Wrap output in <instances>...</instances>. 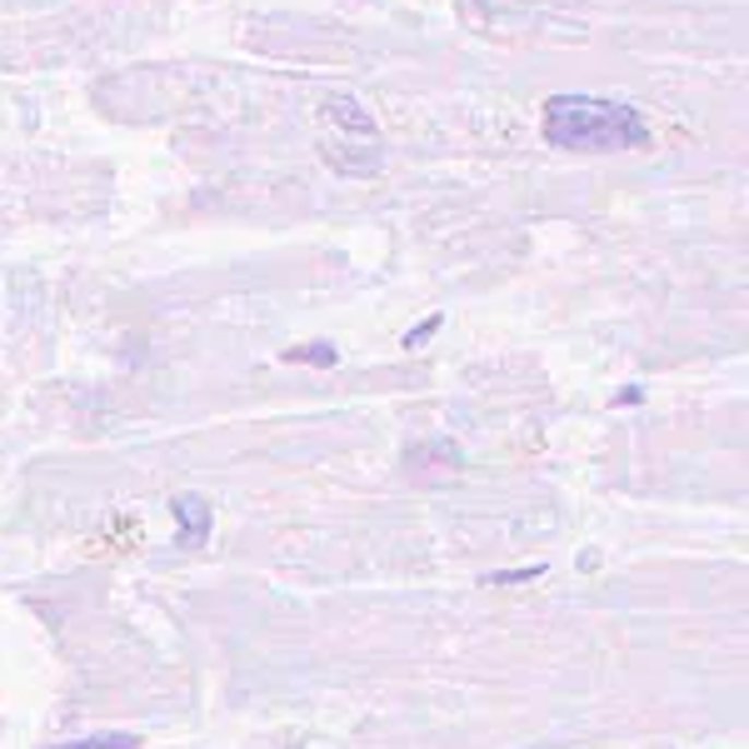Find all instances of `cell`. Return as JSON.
I'll use <instances>...</instances> for the list:
<instances>
[{
  "label": "cell",
  "instance_id": "obj_1",
  "mask_svg": "<svg viewBox=\"0 0 749 749\" xmlns=\"http://www.w3.org/2000/svg\"><path fill=\"white\" fill-rule=\"evenodd\" d=\"M539 130H545V145L574 155H620L650 145V120L605 95H550Z\"/></svg>",
  "mask_w": 749,
  "mask_h": 749
},
{
  "label": "cell",
  "instance_id": "obj_2",
  "mask_svg": "<svg viewBox=\"0 0 749 749\" xmlns=\"http://www.w3.org/2000/svg\"><path fill=\"white\" fill-rule=\"evenodd\" d=\"M170 515L180 520V535H176L180 550H195L200 539L211 535V504L200 500V495H176V500H170Z\"/></svg>",
  "mask_w": 749,
  "mask_h": 749
},
{
  "label": "cell",
  "instance_id": "obj_3",
  "mask_svg": "<svg viewBox=\"0 0 749 749\" xmlns=\"http://www.w3.org/2000/svg\"><path fill=\"white\" fill-rule=\"evenodd\" d=\"M281 360L285 365H316V370H330V365H340V350L330 345V340H310V345H290Z\"/></svg>",
  "mask_w": 749,
  "mask_h": 749
},
{
  "label": "cell",
  "instance_id": "obj_4",
  "mask_svg": "<svg viewBox=\"0 0 749 749\" xmlns=\"http://www.w3.org/2000/svg\"><path fill=\"white\" fill-rule=\"evenodd\" d=\"M50 749H141V735H120V729H106V735L66 739V745H50Z\"/></svg>",
  "mask_w": 749,
  "mask_h": 749
},
{
  "label": "cell",
  "instance_id": "obj_5",
  "mask_svg": "<svg viewBox=\"0 0 749 749\" xmlns=\"http://www.w3.org/2000/svg\"><path fill=\"white\" fill-rule=\"evenodd\" d=\"M545 574V564H525V570H495L490 585H530V580H539Z\"/></svg>",
  "mask_w": 749,
  "mask_h": 749
},
{
  "label": "cell",
  "instance_id": "obj_6",
  "mask_svg": "<svg viewBox=\"0 0 749 749\" xmlns=\"http://www.w3.org/2000/svg\"><path fill=\"white\" fill-rule=\"evenodd\" d=\"M435 330H440V316H430V320H425L420 330H411V335H405V350H420V345H425V340L435 335Z\"/></svg>",
  "mask_w": 749,
  "mask_h": 749
}]
</instances>
